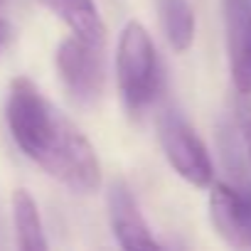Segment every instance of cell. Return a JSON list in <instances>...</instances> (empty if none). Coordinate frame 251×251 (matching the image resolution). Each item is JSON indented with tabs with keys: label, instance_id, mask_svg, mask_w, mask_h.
<instances>
[{
	"label": "cell",
	"instance_id": "7",
	"mask_svg": "<svg viewBox=\"0 0 251 251\" xmlns=\"http://www.w3.org/2000/svg\"><path fill=\"white\" fill-rule=\"evenodd\" d=\"M224 27L234 86L251 94V0H224Z\"/></svg>",
	"mask_w": 251,
	"mask_h": 251
},
{
	"label": "cell",
	"instance_id": "8",
	"mask_svg": "<svg viewBox=\"0 0 251 251\" xmlns=\"http://www.w3.org/2000/svg\"><path fill=\"white\" fill-rule=\"evenodd\" d=\"M42 3L59 20H64L74 35L94 42H106V25L94 5V0H42Z\"/></svg>",
	"mask_w": 251,
	"mask_h": 251
},
{
	"label": "cell",
	"instance_id": "5",
	"mask_svg": "<svg viewBox=\"0 0 251 251\" xmlns=\"http://www.w3.org/2000/svg\"><path fill=\"white\" fill-rule=\"evenodd\" d=\"M209 217L226 244L251 249V190L217 182L209 192Z\"/></svg>",
	"mask_w": 251,
	"mask_h": 251
},
{
	"label": "cell",
	"instance_id": "3",
	"mask_svg": "<svg viewBox=\"0 0 251 251\" xmlns=\"http://www.w3.org/2000/svg\"><path fill=\"white\" fill-rule=\"evenodd\" d=\"M158 138L170 168L190 185L207 187L214 180V165L207 153V146L187 123V118L175 111L165 108L158 118Z\"/></svg>",
	"mask_w": 251,
	"mask_h": 251
},
{
	"label": "cell",
	"instance_id": "12",
	"mask_svg": "<svg viewBox=\"0 0 251 251\" xmlns=\"http://www.w3.org/2000/svg\"><path fill=\"white\" fill-rule=\"evenodd\" d=\"M10 37H13V27H10V23H8L5 18H0V52L5 50V45L10 42Z\"/></svg>",
	"mask_w": 251,
	"mask_h": 251
},
{
	"label": "cell",
	"instance_id": "10",
	"mask_svg": "<svg viewBox=\"0 0 251 251\" xmlns=\"http://www.w3.org/2000/svg\"><path fill=\"white\" fill-rule=\"evenodd\" d=\"M158 15L165 40L175 52H187L195 42V10L190 0H158Z\"/></svg>",
	"mask_w": 251,
	"mask_h": 251
},
{
	"label": "cell",
	"instance_id": "6",
	"mask_svg": "<svg viewBox=\"0 0 251 251\" xmlns=\"http://www.w3.org/2000/svg\"><path fill=\"white\" fill-rule=\"evenodd\" d=\"M106 204H108L111 231H113L121 249H128V251L160 249V244L151 234V226H148V222H146V217H143V212H141V207H138L128 185L116 182L108 190Z\"/></svg>",
	"mask_w": 251,
	"mask_h": 251
},
{
	"label": "cell",
	"instance_id": "11",
	"mask_svg": "<svg viewBox=\"0 0 251 251\" xmlns=\"http://www.w3.org/2000/svg\"><path fill=\"white\" fill-rule=\"evenodd\" d=\"M236 126H239V133L246 148V158L251 165V94H241L236 91Z\"/></svg>",
	"mask_w": 251,
	"mask_h": 251
},
{
	"label": "cell",
	"instance_id": "9",
	"mask_svg": "<svg viewBox=\"0 0 251 251\" xmlns=\"http://www.w3.org/2000/svg\"><path fill=\"white\" fill-rule=\"evenodd\" d=\"M13 226H15V244L23 251H45L47 236L42 226V217L37 209V202L27 190L13 192Z\"/></svg>",
	"mask_w": 251,
	"mask_h": 251
},
{
	"label": "cell",
	"instance_id": "2",
	"mask_svg": "<svg viewBox=\"0 0 251 251\" xmlns=\"http://www.w3.org/2000/svg\"><path fill=\"white\" fill-rule=\"evenodd\" d=\"M116 76L123 103L133 113L151 106L163 89L158 50L148 30L136 20L126 23V27L121 30L116 50Z\"/></svg>",
	"mask_w": 251,
	"mask_h": 251
},
{
	"label": "cell",
	"instance_id": "13",
	"mask_svg": "<svg viewBox=\"0 0 251 251\" xmlns=\"http://www.w3.org/2000/svg\"><path fill=\"white\" fill-rule=\"evenodd\" d=\"M0 3H3V0H0Z\"/></svg>",
	"mask_w": 251,
	"mask_h": 251
},
{
	"label": "cell",
	"instance_id": "1",
	"mask_svg": "<svg viewBox=\"0 0 251 251\" xmlns=\"http://www.w3.org/2000/svg\"><path fill=\"white\" fill-rule=\"evenodd\" d=\"M5 118L15 146L50 177L76 195L99 190L101 163L94 146L27 76L13 79Z\"/></svg>",
	"mask_w": 251,
	"mask_h": 251
},
{
	"label": "cell",
	"instance_id": "4",
	"mask_svg": "<svg viewBox=\"0 0 251 251\" xmlns=\"http://www.w3.org/2000/svg\"><path fill=\"white\" fill-rule=\"evenodd\" d=\"M57 72L72 96L81 103H91L101 96L106 81V57L103 42L84 40L79 35H69L59 42L54 52Z\"/></svg>",
	"mask_w": 251,
	"mask_h": 251
}]
</instances>
